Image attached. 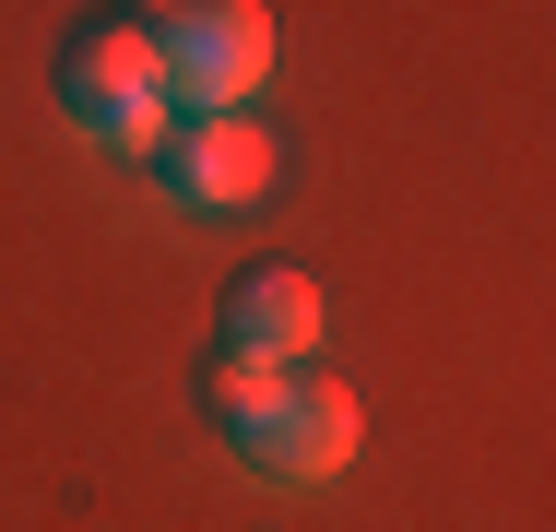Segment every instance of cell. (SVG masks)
Here are the masks:
<instances>
[{
    "label": "cell",
    "instance_id": "8992f818",
    "mask_svg": "<svg viewBox=\"0 0 556 532\" xmlns=\"http://www.w3.org/2000/svg\"><path fill=\"white\" fill-rule=\"evenodd\" d=\"M130 12H142V24H178V12H190V0H130Z\"/></svg>",
    "mask_w": 556,
    "mask_h": 532
},
{
    "label": "cell",
    "instance_id": "5b68a950",
    "mask_svg": "<svg viewBox=\"0 0 556 532\" xmlns=\"http://www.w3.org/2000/svg\"><path fill=\"white\" fill-rule=\"evenodd\" d=\"M320 343V284L296 261H237L214 296V355H249V367H308Z\"/></svg>",
    "mask_w": 556,
    "mask_h": 532
},
{
    "label": "cell",
    "instance_id": "3957f363",
    "mask_svg": "<svg viewBox=\"0 0 556 532\" xmlns=\"http://www.w3.org/2000/svg\"><path fill=\"white\" fill-rule=\"evenodd\" d=\"M154 60H166L178 118H225L273 84V12L261 0H190L178 24H154Z\"/></svg>",
    "mask_w": 556,
    "mask_h": 532
},
{
    "label": "cell",
    "instance_id": "6da1fadb",
    "mask_svg": "<svg viewBox=\"0 0 556 532\" xmlns=\"http://www.w3.org/2000/svg\"><path fill=\"white\" fill-rule=\"evenodd\" d=\"M202 415L261 485H320L355 461V391L320 367H249V355H202Z\"/></svg>",
    "mask_w": 556,
    "mask_h": 532
},
{
    "label": "cell",
    "instance_id": "7a4b0ae2",
    "mask_svg": "<svg viewBox=\"0 0 556 532\" xmlns=\"http://www.w3.org/2000/svg\"><path fill=\"white\" fill-rule=\"evenodd\" d=\"M48 96L72 130H96L118 154H142L154 130H166V60H154V24L108 0V12H84L72 36H60V60H48Z\"/></svg>",
    "mask_w": 556,
    "mask_h": 532
},
{
    "label": "cell",
    "instance_id": "277c9868",
    "mask_svg": "<svg viewBox=\"0 0 556 532\" xmlns=\"http://www.w3.org/2000/svg\"><path fill=\"white\" fill-rule=\"evenodd\" d=\"M273 166H285V142L261 130V118H178L166 106V130L142 142V178L166 190V202H190V213H225V202H261L273 190Z\"/></svg>",
    "mask_w": 556,
    "mask_h": 532
}]
</instances>
